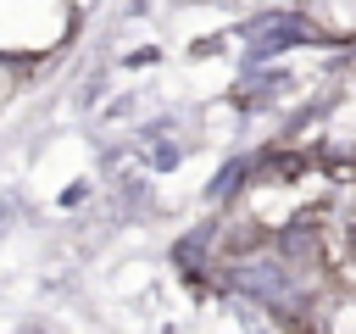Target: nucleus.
I'll return each mask as SVG.
<instances>
[{"label": "nucleus", "mask_w": 356, "mask_h": 334, "mask_svg": "<svg viewBox=\"0 0 356 334\" xmlns=\"http://www.w3.org/2000/svg\"><path fill=\"white\" fill-rule=\"evenodd\" d=\"M278 262H284V267H317V262H323L317 228H312V223H289V228L278 234Z\"/></svg>", "instance_id": "3"}, {"label": "nucleus", "mask_w": 356, "mask_h": 334, "mask_svg": "<svg viewBox=\"0 0 356 334\" xmlns=\"http://www.w3.org/2000/svg\"><path fill=\"white\" fill-rule=\"evenodd\" d=\"M256 167H261V178H300L306 167H312V156H300V150H267V156H256Z\"/></svg>", "instance_id": "6"}, {"label": "nucleus", "mask_w": 356, "mask_h": 334, "mask_svg": "<svg viewBox=\"0 0 356 334\" xmlns=\"http://www.w3.org/2000/svg\"><path fill=\"white\" fill-rule=\"evenodd\" d=\"M83 195H89V178H78V184H67V189H61V206H78Z\"/></svg>", "instance_id": "9"}, {"label": "nucleus", "mask_w": 356, "mask_h": 334, "mask_svg": "<svg viewBox=\"0 0 356 334\" xmlns=\"http://www.w3.org/2000/svg\"><path fill=\"white\" fill-rule=\"evenodd\" d=\"M289 84H295L289 72H267V78L256 72V78H245V89H239V100H245V106H267V100H278V95L289 89Z\"/></svg>", "instance_id": "7"}, {"label": "nucleus", "mask_w": 356, "mask_h": 334, "mask_svg": "<svg viewBox=\"0 0 356 334\" xmlns=\"http://www.w3.org/2000/svg\"><path fill=\"white\" fill-rule=\"evenodd\" d=\"M245 178H250V156H234V161H222V167H217V178L206 184V200H234V195L245 189Z\"/></svg>", "instance_id": "5"}, {"label": "nucleus", "mask_w": 356, "mask_h": 334, "mask_svg": "<svg viewBox=\"0 0 356 334\" xmlns=\"http://www.w3.org/2000/svg\"><path fill=\"white\" fill-rule=\"evenodd\" d=\"M211 239H217V223H200V228H189V234L172 245V262H178L184 273H200V267H206V250H211Z\"/></svg>", "instance_id": "4"}, {"label": "nucleus", "mask_w": 356, "mask_h": 334, "mask_svg": "<svg viewBox=\"0 0 356 334\" xmlns=\"http://www.w3.org/2000/svg\"><path fill=\"white\" fill-rule=\"evenodd\" d=\"M312 39H317V28H312L306 17H295V11H267V17H256V22L245 28L250 61H267V56H278V50H289V45H312Z\"/></svg>", "instance_id": "2"}, {"label": "nucleus", "mask_w": 356, "mask_h": 334, "mask_svg": "<svg viewBox=\"0 0 356 334\" xmlns=\"http://www.w3.org/2000/svg\"><path fill=\"white\" fill-rule=\"evenodd\" d=\"M145 145H150V167H156V173H167V167H178V161H184V145H178V139H161V134H150Z\"/></svg>", "instance_id": "8"}, {"label": "nucleus", "mask_w": 356, "mask_h": 334, "mask_svg": "<svg viewBox=\"0 0 356 334\" xmlns=\"http://www.w3.org/2000/svg\"><path fill=\"white\" fill-rule=\"evenodd\" d=\"M217 284L228 289V295H245V301H256V306H284V301H295V284H289V267L273 256H245V262H234V267H222L217 273Z\"/></svg>", "instance_id": "1"}]
</instances>
